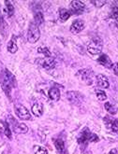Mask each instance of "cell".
<instances>
[{
	"label": "cell",
	"mask_w": 118,
	"mask_h": 154,
	"mask_svg": "<svg viewBox=\"0 0 118 154\" xmlns=\"http://www.w3.org/2000/svg\"><path fill=\"white\" fill-rule=\"evenodd\" d=\"M70 11L74 14H81L85 11V5L81 2V1H78V0H73V1L70 2Z\"/></svg>",
	"instance_id": "7"
},
{
	"label": "cell",
	"mask_w": 118,
	"mask_h": 154,
	"mask_svg": "<svg viewBox=\"0 0 118 154\" xmlns=\"http://www.w3.org/2000/svg\"><path fill=\"white\" fill-rule=\"evenodd\" d=\"M5 5H6V11L8 17H11L13 15L14 13V7L11 4V1H5Z\"/></svg>",
	"instance_id": "22"
},
{
	"label": "cell",
	"mask_w": 118,
	"mask_h": 154,
	"mask_svg": "<svg viewBox=\"0 0 118 154\" xmlns=\"http://www.w3.org/2000/svg\"><path fill=\"white\" fill-rule=\"evenodd\" d=\"M104 107H105V109L107 110V112L109 114L115 115L117 113V107L114 105H113L111 102H106L104 104Z\"/></svg>",
	"instance_id": "21"
},
{
	"label": "cell",
	"mask_w": 118,
	"mask_h": 154,
	"mask_svg": "<svg viewBox=\"0 0 118 154\" xmlns=\"http://www.w3.org/2000/svg\"><path fill=\"white\" fill-rule=\"evenodd\" d=\"M70 16H71V12L69 11H68L67 8H61L59 11V19L62 22L67 21Z\"/></svg>",
	"instance_id": "20"
},
{
	"label": "cell",
	"mask_w": 118,
	"mask_h": 154,
	"mask_svg": "<svg viewBox=\"0 0 118 154\" xmlns=\"http://www.w3.org/2000/svg\"><path fill=\"white\" fill-rule=\"evenodd\" d=\"M103 42L100 38H94L87 46V51L91 54V55H97L102 51Z\"/></svg>",
	"instance_id": "3"
},
{
	"label": "cell",
	"mask_w": 118,
	"mask_h": 154,
	"mask_svg": "<svg viewBox=\"0 0 118 154\" xmlns=\"http://www.w3.org/2000/svg\"><path fill=\"white\" fill-rule=\"evenodd\" d=\"M10 119H11V122H10L12 123L11 126H12V128H13V130H14L15 133H17V134H25L27 131H28V128H27V126L25 124L18 122L16 120H14L13 118L11 117V116H10Z\"/></svg>",
	"instance_id": "8"
},
{
	"label": "cell",
	"mask_w": 118,
	"mask_h": 154,
	"mask_svg": "<svg viewBox=\"0 0 118 154\" xmlns=\"http://www.w3.org/2000/svg\"><path fill=\"white\" fill-rule=\"evenodd\" d=\"M112 68H113V71L114 75H116L118 77V63H115V64H113Z\"/></svg>",
	"instance_id": "29"
},
{
	"label": "cell",
	"mask_w": 118,
	"mask_h": 154,
	"mask_svg": "<svg viewBox=\"0 0 118 154\" xmlns=\"http://www.w3.org/2000/svg\"><path fill=\"white\" fill-rule=\"evenodd\" d=\"M54 146H56L57 151L60 154H68V150H67V149L65 147V143L62 139L58 138V139L54 140Z\"/></svg>",
	"instance_id": "15"
},
{
	"label": "cell",
	"mask_w": 118,
	"mask_h": 154,
	"mask_svg": "<svg viewBox=\"0 0 118 154\" xmlns=\"http://www.w3.org/2000/svg\"><path fill=\"white\" fill-rule=\"evenodd\" d=\"M109 154H117V149H113L110 152H109Z\"/></svg>",
	"instance_id": "30"
},
{
	"label": "cell",
	"mask_w": 118,
	"mask_h": 154,
	"mask_svg": "<svg viewBox=\"0 0 118 154\" xmlns=\"http://www.w3.org/2000/svg\"><path fill=\"white\" fill-rule=\"evenodd\" d=\"M48 95L50 99L53 102H57L60 99V90L56 87H53L49 90Z\"/></svg>",
	"instance_id": "14"
},
{
	"label": "cell",
	"mask_w": 118,
	"mask_h": 154,
	"mask_svg": "<svg viewBox=\"0 0 118 154\" xmlns=\"http://www.w3.org/2000/svg\"><path fill=\"white\" fill-rule=\"evenodd\" d=\"M104 121L106 122V126L109 129L115 133L118 132V120H108L107 118H105Z\"/></svg>",
	"instance_id": "17"
},
{
	"label": "cell",
	"mask_w": 118,
	"mask_h": 154,
	"mask_svg": "<svg viewBox=\"0 0 118 154\" xmlns=\"http://www.w3.org/2000/svg\"><path fill=\"white\" fill-rule=\"evenodd\" d=\"M111 17L114 20L115 23L118 25V7H116V6L113 7V11L111 12Z\"/></svg>",
	"instance_id": "26"
},
{
	"label": "cell",
	"mask_w": 118,
	"mask_h": 154,
	"mask_svg": "<svg viewBox=\"0 0 118 154\" xmlns=\"http://www.w3.org/2000/svg\"><path fill=\"white\" fill-rule=\"evenodd\" d=\"M7 49H8V51H10L11 53H15V52L17 51L18 47H17V44H16V40H15L14 35L12 37V38L10 40V42L8 43Z\"/></svg>",
	"instance_id": "19"
},
{
	"label": "cell",
	"mask_w": 118,
	"mask_h": 154,
	"mask_svg": "<svg viewBox=\"0 0 118 154\" xmlns=\"http://www.w3.org/2000/svg\"><path fill=\"white\" fill-rule=\"evenodd\" d=\"M44 108L41 103L40 102H36L33 106H32V112L36 117H40L43 114Z\"/></svg>",
	"instance_id": "16"
},
{
	"label": "cell",
	"mask_w": 118,
	"mask_h": 154,
	"mask_svg": "<svg viewBox=\"0 0 118 154\" xmlns=\"http://www.w3.org/2000/svg\"><path fill=\"white\" fill-rule=\"evenodd\" d=\"M1 122L3 123V126H4L5 134L8 137V138L11 139V127H10V123L5 121H1Z\"/></svg>",
	"instance_id": "23"
},
{
	"label": "cell",
	"mask_w": 118,
	"mask_h": 154,
	"mask_svg": "<svg viewBox=\"0 0 118 154\" xmlns=\"http://www.w3.org/2000/svg\"><path fill=\"white\" fill-rule=\"evenodd\" d=\"M40 38V31L38 25H36L35 23H31L29 24L28 33H27V39L30 43H36Z\"/></svg>",
	"instance_id": "4"
},
{
	"label": "cell",
	"mask_w": 118,
	"mask_h": 154,
	"mask_svg": "<svg viewBox=\"0 0 118 154\" xmlns=\"http://www.w3.org/2000/svg\"><path fill=\"white\" fill-rule=\"evenodd\" d=\"M96 95H97V98L99 101H105L107 99L106 94L101 90H96Z\"/></svg>",
	"instance_id": "25"
},
{
	"label": "cell",
	"mask_w": 118,
	"mask_h": 154,
	"mask_svg": "<svg viewBox=\"0 0 118 154\" xmlns=\"http://www.w3.org/2000/svg\"><path fill=\"white\" fill-rule=\"evenodd\" d=\"M91 3L94 4V5H95L96 7H97V8H100V7H102L103 5H105L107 2L105 1V0H101V1H100V0H97V1H96V0H92Z\"/></svg>",
	"instance_id": "28"
},
{
	"label": "cell",
	"mask_w": 118,
	"mask_h": 154,
	"mask_svg": "<svg viewBox=\"0 0 118 154\" xmlns=\"http://www.w3.org/2000/svg\"><path fill=\"white\" fill-rule=\"evenodd\" d=\"M38 51L40 52V53H42V54H44L45 57H52V53H51V51L48 50V48L40 47V48L38 49Z\"/></svg>",
	"instance_id": "27"
},
{
	"label": "cell",
	"mask_w": 118,
	"mask_h": 154,
	"mask_svg": "<svg viewBox=\"0 0 118 154\" xmlns=\"http://www.w3.org/2000/svg\"><path fill=\"white\" fill-rule=\"evenodd\" d=\"M97 63L98 64H100L102 66H105L107 68H112L113 67V63H112V60L110 59L107 54H101L100 56L98 57L97 59Z\"/></svg>",
	"instance_id": "12"
},
{
	"label": "cell",
	"mask_w": 118,
	"mask_h": 154,
	"mask_svg": "<svg viewBox=\"0 0 118 154\" xmlns=\"http://www.w3.org/2000/svg\"><path fill=\"white\" fill-rule=\"evenodd\" d=\"M97 85L101 89L109 88V81L107 77L102 74H98L97 76Z\"/></svg>",
	"instance_id": "13"
},
{
	"label": "cell",
	"mask_w": 118,
	"mask_h": 154,
	"mask_svg": "<svg viewBox=\"0 0 118 154\" xmlns=\"http://www.w3.org/2000/svg\"><path fill=\"white\" fill-rule=\"evenodd\" d=\"M85 28V22L83 20H75L70 25V32L72 34H78Z\"/></svg>",
	"instance_id": "10"
},
{
	"label": "cell",
	"mask_w": 118,
	"mask_h": 154,
	"mask_svg": "<svg viewBox=\"0 0 118 154\" xmlns=\"http://www.w3.org/2000/svg\"><path fill=\"white\" fill-rule=\"evenodd\" d=\"M67 99L71 104L80 105L81 103V101H83V95L78 92L71 91V92L67 93Z\"/></svg>",
	"instance_id": "9"
},
{
	"label": "cell",
	"mask_w": 118,
	"mask_h": 154,
	"mask_svg": "<svg viewBox=\"0 0 118 154\" xmlns=\"http://www.w3.org/2000/svg\"><path fill=\"white\" fill-rule=\"evenodd\" d=\"M1 86L7 96L11 97V90L15 86V77L8 69H4L1 74Z\"/></svg>",
	"instance_id": "1"
},
{
	"label": "cell",
	"mask_w": 118,
	"mask_h": 154,
	"mask_svg": "<svg viewBox=\"0 0 118 154\" xmlns=\"http://www.w3.org/2000/svg\"><path fill=\"white\" fill-rule=\"evenodd\" d=\"M81 79H83L84 81L87 84H91L93 82V78H94V72L91 69H81L78 71L77 74Z\"/></svg>",
	"instance_id": "6"
},
{
	"label": "cell",
	"mask_w": 118,
	"mask_h": 154,
	"mask_svg": "<svg viewBox=\"0 0 118 154\" xmlns=\"http://www.w3.org/2000/svg\"><path fill=\"white\" fill-rule=\"evenodd\" d=\"M14 111H15L16 116L19 118L20 120L28 121L31 119V114H30L29 110L27 109L24 106H23L21 104H16L14 106Z\"/></svg>",
	"instance_id": "5"
},
{
	"label": "cell",
	"mask_w": 118,
	"mask_h": 154,
	"mask_svg": "<svg viewBox=\"0 0 118 154\" xmlns=\"http://www.w3.org/2000/svg\"><path fill=\"white\" fill-rule=\"evenodd\" d=\"M97 141H98V137L94 133L90 132L88 128H85L81 131L78 137V142L81 145H87L89 142H97Z\"/></svg>",
	"instance_id": "2"
},
{
	"label": "cell",
	"mask_w": 118,
	"mask_h": 154,
	"mask_svg": "<svg viewBox=\"0 0 118 154\" xmlns=\"http://www.w3.org/2000/svg\"><path fill=\"white\" fill-rule=\"evenodd\" d=\"M33 150H34L35 154H48V151L46 149L41 147V146H37V145L34 146Z\"/></svg>",
	"instance_id": "24"
},
{
	"label": "cell",
	"mask_w": 118,
	"mask_h": 154,
	"mask_svg": "<svg viewBox=\"0 0 118 154\" xmlns=\"http://www.w3.org/2000/svg\"><path fill=\"white\" fill-rule=\"evenodd\" d=\"M40 65L45 69L50 70V69H53L56 67V63L54 61V58H53V57H45L43 60H41Z\"/></svg>",
	"instance_id": "11"
},
{
	"label": "cell",
	"mask_w": 118,
	"mask_h": 154,
	"mask_svg": "<svg viewBox=\"0 0 118 154\" xmlns=\"http://www.w3.org/2000/svg\"><path fill=\"white\" fill-rule=\"evenodd\" d=\"M34 19H35V24L36 25H40L44 22V17L41 11H36L34 13Z\"/></svg>",
	"instance_id": "18"
}]
</instances>
